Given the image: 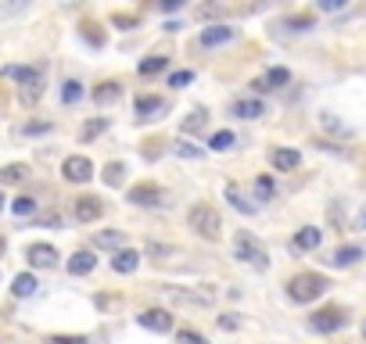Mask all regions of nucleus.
<instances>
[{
  "label": "nucleus",
  "instance_id": "nucleus-1",
  "mask_svg": "<svg viewBox=\"0 0 366 344\" xmlns=\"http://www.w3.org/2000/svg\"><path fill=\"white\" fill-rule=\"evenodd\" d=\"M327 291H330V280L323 273H298L288 284V298L298 302V305H309L316 298H323Z\"/></svg>",
  "mask_w": 366,
  "mask_h": 344
},
{
  "label": "nucleus",
  "instance_id": "nucleus-2",
  "mask_svg": "<svg viewBox=\"0 0 366 344\" xmlns=\"http://www.w3.org/2000/svg\"><path fill=\"white\" fill-rule=\"evenodd\" d=\"M233 258H241L244 265H251V269H259L266 273L269 269V255H266V247L251 237L248 230H237V237H233Z\"/></svg>",
  "mask_w": 366,
  "mask_h": 344
},
{
  "label": "nucleus",
  "instance_id": "nucleus-3",
  "mask_svg": "<svg viewBox=\"0 0 366 344\" xmlns=\"http://www.w3.org/2000/svg\"><path fill=\"white\" fill-rule=\"evenodd\" d=\"M187 223L201 241H219L222 237V219H219V212L212 205H194L190 215H187Z\"/></svg>",
  "mask_w": 366,
  "mask_h": 344
},
{
  "label": "nucleus",
  "instance_id": "nucleus-4",
  "mask_svg": "<svg viewBox=\"0 0 366 344\" xmlns=\"http://www.w3.org/2000/svg\"><path fill=\"white\" fill-rule=\"evenodd\" d=\"M162 298L172 302V305H216V291L209 284H201V287H162Z\"/></svg>",
  "mask_w": 366,
  "mask_h": 344
},
{
  "label": "nucleus",
  "instance_id": "nucleus-5",
  "mask_svg": "<svg viewBox=\"0 0 366 344\" xmlns=\"http://www.w3.org/2000/svg\"><path fill=\"white\" fill-rule=\"evenodd\" d=\"M130 205H140V208H158V205H165V191L158 183H137L130 186Z\"/></svg>",
  "mask_w": 366,
  "mask_h": 344
},
{
  "label": "nucleus",
  "instance_id": "nucleus-6",
  "mask_svg": "<svg viewBox=\"0 0 366 344\" xmlns=\"http://www.w3.org/2000/svg\"><path fill=\"white\" fill-rule=\"evenodd\" d=\"M61 176H65L69 183H87L93 176V162L87 158V154H69V158L61 162Z\"/></svg>",
  "mask_w": 366,
  "mask_h": 344
},
{
  "label": "nucleus",
  "instance_id": "nucleus-7",
  "mask_svg": "<svg viewBox=\"0 0 366 344\" xmlns=\"http://www.w3.org/2000/svg\"><path fill=\"white\" fill-rule=\"evenodd\" d=\"M133 115H137V122H155L165 115V101L155 97V93H140L133 101Z\"/></svg>",
  "mask_w": 366,
  "mask_h": 344
},
{
  "label": "nucleus",
  "instance_id": "nucleus-8",
  "mask_svg": "<svg viewBox=\"0 0 366 344\" xmlns=\"http://www.w3.org/2000/svg\"><path fill=\"white\" fill-rule=\"evenodd\" d=\"M309 326L316 334H334V330H341V326H345V312L341 308H320V312H312V316H309Z\"/></svg>",
  "mask_w": 366,
  "mask_h": 344
},
{
  "label": "nucleus",
  "instance_id": "nucleus-9",
  "mask_svg": "<svg viewBox=\"0 0 366 344\" xmlns=\"http://www.w3.org/2000/svg\"><path fill=\"white\" fill-rule=\"evenodd\" d=\"M237 36V29L233 25H222V22H212V25H205L201 29V36H198V43L205 47V51H212V47H222V43H230Z\"/></svg>",
  "mask_w": 366,
  "mask_h": 344
},
{
  "label": "nucleus",
  "instance_id": "nucleus-10",
  "mask_svg": "<svg viewBox=\"0 0 366 344\" xmlns=\"http://www.w3.org/2000/svg\"><path fill=\"white\" fill-rule=\"evenodd\" d=\"M40 97H43V72H40V69H33V72H29L25 79L19 83V101H22L25 108H33Z\"/></svg>",
  "mask_w": 366,
  "mask_h": 344
},
{
  "label": "nucleus",
  "instance_id": "nucleus-11",
  "mask_svg": "<svg viewBox=\"0 0 366 344\" xmlns=\"http://www.w3.org/2000/svg\"><path fill=\"white\" fill-rule=\"evenodd\" d=\"M137 323L144 326V330H151V334H169V330H172V316H169L165 308H148V312H140Z\"/></svg>",
  "mask_w": 366,
  "mask_h": 344
},
{
  "label": "nucleus",
  "instance_id": "nucleus-12",
  "mask_svg": "<svg viewBox=\"0 0 366 344\" xmlns=\"http://www.w3.org/2000/svg\"><path fill=\"white\" fill-rule=\"evenodd\" d=\"M101 215H104V201L101 197L87 194V197L76 201V219H79V223H98Z\"/></svg>",
  "mask_w": 366,
  "mask_h": 344
},
{
  "label": "nucleus",
  "instance_id": "nucleus-13",
  "mask_svg": "<svg viewBox=\"0 0 366 344\" xmlns=\"http://www.w3.org/2000/svg\"><path fill=\"white\" fill-rule=\"evenodd\" d=\"M25 258H29V265H33V269H51V265L58 262V251L51 244H33L25 251Z\"/></svg>",
  "mask_w": 366,
  "mask_h": 344
},
{
  "label": "nucleus",
  "instance_id": "nucleus-14",
  "mask_svg": "<svg viewBox=\"0 0 366 344\" xmlns=\"http://www.w3.org/2000/svg\"><path fill=\"white\" fill-rule=\"evenodd\" d=\"M269 162H273V169H280V172H295L301 165V154L291 151V147H273L269 151Z\"/></svg>",
  "mask_w": 366,
  "mask_h": 344
},
{
  "label": "nucleus",
  "instance_id": "nucleus-15",
  "mask_svg": "<svg viewBox=\"0 0 366 344\" xmlns=\"http://www.w3.org/2000/svg\"><path fill=\"white\" fill-rule=\"evenodd\" d=\"M137 265H140V255H137V251H130V247H119V251H115V258H111V269H115V273H122V276L137 273Z\"/></svg>",
  "mask_w": 366,
  "mask_h": 344
},
{
  "label": "nucleus",
  "instance_id": "nucleus-16",
  "mask_svg": "<svg viewBox=\"0 0 366 344\" xmlns=\"http://www.w3.org/2000/svg\"><path fill=\"white\" fill-rule=\"evenodd\" d=\"M230 115H233V119H259V115H262V101H259V97L233 101V104H230Z\"/></svg>",
  "mask_w": 366,
  "mask_h": 344
},
{
  "label": "nucleus",
  "instance_id": "nucleus-17",
  "mask_svg": "<svg viewBox=\"0 0 366 344\" xmlns=\"http://www.w3.org/2000/svg\"><path fill=\"white\" fill-rule=\"evenodd\" d=\"M363 258V247L359 244H345V247H338V251L330 255V262L338 265V269H348V265H356Z\"/></svg>",
  "mask_w": 366,
  "mask_h": 344
},
{
  "label": "nucleus",
  "instance_id": "nucleus-18",
  "mask_svg": "<svg viewBox=\"0 0 366 344\" xmlns=\"http://www.w3.org/2000/svg\"><path fill=\"white\" fill-rule=\"evenodd\" d=\"M320 241H323V233L316 230V226H306V230L295 233V247H298V251H316V247H320Z\"/></svg>",
  "mask_w": 366,
  "mask_h": 344
},
{
  "label": "nucleus",
  "instance_id": "nucleus-19",
  "mask_svg": "<svg viewBox=\"0 0 366 344\" xmlns=\"http://www.w3.org/2000/svg\"><path fill=\"white\" fill-rule=\"evenodd\" d=\"M205 126H209V112L205 108H198V112H190L187 119H183V136H198V133H205Z\"/></svg>",
  "mask_w": 366,
  "mask_h": 344
},
{
  "label": "nucleus",
  "instance_id": "nucleus-20",
  "mask_svg": "<svg viewBox=\"0 0 366 344\" xmlns=\"http://www.w3.org/2000/svg\"><path fill=\"white\" fill-rule=\"evenodd\" d=\"M36 276L33 273H19V276H14V284H11V294H14V298H33V294H36Z\"/></svg>",
  "mask_w": 366,
  "mask_h": 344
},
{
  "label": "nucleus",
  "instance_id": "nucleus-21",
  "mask_svg": "<svg viewBox=\"0 0 366 344\" xmlns=\"http://www.w3.org/2000/svg\"><path fill=\"white\" fill-rule=\"evenodd\" d=\"M93 265H98V258H93V251H76L72 258H69V273L72 276H87Z\"/></svg>",
  "mask_w": 366,
  "mask_h": 344
},
{
  "label": "nucleus",
  "instance_id": "nucleus-22",
  "mask_svg": "<svg viewBox=\"0 0 366 344\" xmlns=\"http://www.w3.org/2000/svg\"><path fill=\"white\" fill-rule=\"evenodd\" d=\"M227 14V0H205V4L194 8V19L201 22H209V19H222Z\"/></svg>",
  "mask_w": 366,
  "mask_h": 344
},
{
  "label": "nucleus",
  "instance_id": "nucleus-23",
  "mask_svg": "<svg viewBox=\"0 0 366 344\" xmlns=\"http://www.w3.org/2000/svg\"><path fill=\"white\" fill-rule=\"evenodd\" d=\"M29 180V165H4L0 169V186H14Z\"/></svg>",
  "mask_w": 366,
  "mask_h": 344
},
{
  "label": "nucleus",
  "instance_id": "nucleus-24",
  "mask_svg": "<svg viewBox=\"0 0 366 344\" xmlns=\"http://www.w3.org/2000/svg\"><path fill=\"white\" fill-rule=\"evenodd\" d=\"M119 97H122V86H119V83H101L98 90H93V101H98L101 108H104V104H115Z\"/></svg>",
  "mask_w": 366,
  "mask_h": 344
},
{
  "label": "nucleus",
  "instance_id": "nucleus-25",
  "mask_svg": "<svg viewBox=\"0 0 366 344\" xmlns=\"http://www.w3.org/2000/svg\"><path fill=\"white\" fill-rule=\"evenodd\" d=\"M101 180H104V186H122V180H126V165H122V162H108L104 172H101Z\"/></svg>",
  "mask_w": 366,
  "mask_h": 344
},
{
  "label": "nucleus",
  "instance_id": "nucleus-26",
  "mask_svg": "<svg viewBox=\"0 0 366 344\" xmlns=\"http://www.w3.org/2000/svg\"><path fill=\"white\" fill-rule=\"evenodd\" d=\"M312 25H316L312 14H291V19L280 22V29H291V33H306V29H312Z\"/></svg>",
  "mask_w": 366,
  "mask_h": 344
},
{
  "label": "nucleus",
  "instance_id": "nucleus-27",
  "mask_svg": "<svg viewBox=\"0 0 366 344\" xmlns=\"http://www.w3.org/2000/svg\"><path fill=\"white\" fill-rule=\"evenodd\" d=\"M227 197L233 201V208H237V212H244V215H248V212H255V205H251V201L241 194V186H237V183H227Z\"/></svg>",
  "mask_w": 366,
  "mask_h": 344
},
{
  "label": "nucleus",
  "instance_id": "nucleus-28",
  "mask_svg": "<svg viewBox=\"0 0 366 344\" xmlns=\"http://www.w3.org/2000/svg\"><path fill=\"white\" fill-rule=\"evenodd\" d=\"M79 101H83V83L65 79L61 83V104H79Z\"/></svg>",
  "mask_w": 366,
  "mask_h": 344
},
{
  "label": "nucleus",
  "instance_id": "nucleus-29",
  "mask_svg": "<svg viewBox=\"0 0 366 344\" xmlns=\"http://www.w3.org/2000/svg\"><path fill=\"white\" fill-rule=\"evenodd\" d=\"M104 130H108V119H104V115H101V119H90L87 126H83V133H79V140H83V144H90V140H98Z\"/></svg>",
  "mask_w": 366,
  "mask_h": 344
},
{
  "label": "nucleus",
  "instance_id": "nucleus-30",
  "mask_svg": "<svg viewBox=\"0 0 366 344\" xmlns=\"http://www.w3.org/2000/svg\"><path fill=\"white\" fill-rule=\"evenodd\" d=\"M93 244H98V247H108V251H119V247L126 244V237H122V233H115V230H108V233H98V237H93Z\"/></svg>",
  "mask_w": 366,
  "mask_h": 344
},
{
  "label": "nucleus",
  "instance_id": "nucleus-31",
  "mask_svg": "<svg viewBox=\"0 0 366 344\" xmlns=\"http://www.w3.org/2000/svg\"><path fill=\"white\" fill-rule=\"evenodd\" d=\"M273 197H277L273 176H259V180H255V201H273Z\"/></svg>",
  "mask_w": 366,
  "mask_h": 344
},
{
  "label": "nucleus",
  "instance_id": "nucleus-32",
  "mask_svg": "<svg viewBox=\"0 0 366 344\" xmlns=\"http://www.w3.org/2000/svg\"><path fill=\"white\" fill-rule=\"evenodd\" d=\"M165 65H169V58H162V54H151V58L140 61V75H158Z\"/></svg>",
  "mask_w": 366,
  "mask_h": 344
},
{
  "label": "nucleus",
  "instance_id": "nucleus-33",
  "mask_svg": "<svg viewBox=\"0 0 366 344\" xmlns=\"http://www.w3.org/2000/svg\"><path fill=\"white\" fill-rule=\"evenodd\" d=\"M11 212L19 215V219H29V215H36V201L33 197H14L11 201Z\"/></svg>",
  "mask_w": 366,
  "mask_h": 344
},
{
  "label": "nucleus",
  "instance_id": "nucleus-34",
  "mask_svg": "<svg viewBox=\"0 0 366 344\" xmlns=\"http://www.w3.org/2000/svg\"><path fill=\"white\" fill-rule=\"evenodd\" d=\"M209 147H212V151H230V147H233V133H230V130H219V133H212Z\"/></svg>",
  "mask_w": 366,
  "mask_h": 344
},
{
  "label": "nucleus",
  "instance_id": "nucleus-35",
  "mask_svg": "<svg viewBox=\"0 0 366 344\" xmlns=\"http://www.w3.org/2000/svg\"><path fill=\"white\" fill-rule=\"evenodd\" d=\"M262 79L269 83V90H273V86H284V83H291V72H288V69H269V72L262 75Z\"/></svg>",
  "mask_w": 366,
  "mask_h": 344
},
{
  "label": "nucleus",
  "instance_id": "nucleus-36",
  "mask_svg": "<svg viewBox=\"0 0 366 344\" xmlns=\"http://www.w3.org/2000/svg\"><path fill=\"white\" fill-rule=\"evenodd\" d=\"M29 72H33V69H25V65H8V69H0V75H4V79H14V83H22Z\"/></svg>",
  "mask_w": 366,
  "mask_h": 344
},
{
  "label": "nucleus",
  "instance_id": "nucleus-37",
  "mask_svg": "<svg viewBox=\"0 0 366 344\" xmlns=\"http://www.w3.org/2000/svg\"><path fill=\"white\" fill-rule=\"evenodd\" d=\"M176 154H180V158H201V147H194V144H190V140H176Z\"/></svg>",
  "mask_w": 366,
  "mask_h": 344
},
{
  "label": "nucleus",
  "instance_id": "nucleus-38",
  "mask_svg": "<svg viewBox=\"0 0 366 344\" xmlns=\"http://www.w3.org/2000/svg\"><path fill=\"white\" fill-rule=\"evenodd\" d=\"M33 0H11V4H0V19H11V14H19V11H25Z\"/></svg>",
  "mask_w": 366,
  "mask_h": 344
},
{
  "label": "nucleus",
  "instance_id": "nucleus-39",
  "mask_svg": "<svg viewBox=\"0 0 366 344\" xmlns=\"http://www.w3.org/2000/svg\"><path fill=\"white\" fill-rule=\"evenodd\" d=\"M83 36H87V43H93V47H101V43H104V36L98 33V25H93V22L83 25Z\"/></svg>",
  "mask_w": 366,
  "mask_h": 344
},
{
  "label": "nucleus",
  "instance_id": "nucleus-40",
  "mask_svg": "<svg viewBox=\"0 0 366 344\" xmlns=\"http://www.w3.org/2000/svg\"><path fill=\"white\" fill-rule=\"evenodd\" d=\"M176 344H209L201 334H194V330H180L176 334Z\"/></svg>",
  "mask_w": 366,
  "mask_h": 344
},
{
  "label": "nucleus",
  "instance_id": "nucleus-41",
  "mask_svg": "<svg viewBox=\"0 0 366 344\" xmlns=\"http://www.w3.org/2000/svg\"><path fill=\"white\" fill-rule=\"evenodd\" d=\"M190 79H194V72H172L169 75V86H176V90H183Z\"/></svg>",
  "mask_w": 366,
  "mask_h": 344
},
{
  "label": "nucleus",
  "instance_id": "nucleus-42",
  "mask_svg": "<svg viewBox=\"0 0 366 344\" xmlns=\"http://www.w3.org/2000/svg\"><path fill=\"white\" fill-rule=\"evenodd\" d=\"M237 326H241V319L230 316V312H227V316H219V330H237Z\"/></svg>",
  "mask_w": 366,
  "mask_h": 344
},
{
  "label": "nucleus",
  "instance_id": "nucleus-43",
  "mask_svg": "<svg viewBox=\"0 0 366 344\" xmlns=\"http://www.w3.org/2000/svg\"><path fill=\"white\" fill-rule=\"evenodd\" d=\"M51 130V122H25V133L29 136H36V133H47Z\"/></svg>",
  "mask_w": 366,
  "mask_h": 344
},
{
  "label": "nucleus",
  "instance_id": "nucleus-44",
  "mask_svg": "<svg viewBox=\"0 0 366 344\" xmlns=\"http://www.w3.org/2000/svg\"><path fill=\"white\" fill-rule=\"evenodd\" d=\"M316 4H320V11H341L348 0H316Z\"/></svg>",
  "mask_w": 366,
  "mask_h": 344
},
{
  "label": "nucleus",
  "instance_id": "nucleus-45",
  "mask_svg": "<svg viewBox=\"0 0 366 344\" xmlns=\"http://www.w3.org/2000/svg\"><path fill=\"white\" fill-rule=\"evenodd\" d=\"M183 4V0H158V8H162V11H176Z\"/></svg>",
  "mask_w": 366,
  "mask_h": 344
},
{
  "label": "nucleus",
  "instance_id": "nucleus-46",
  "mask_svg": "<svg viewBox=\"0 0 366 344\" xmlns=\"http://www.w3.org/2000/svg\"><path fill=\"white\" fill-rule=\"evenodd\" d=\"M54 344H87V337H54Z\"/></svg>",
  "mask_w": 366,
  "mask_h": 344
},
{
  "label": "nucleus",
  "instance_id": "nucleus-47",
  "mask_svg": "<svg viewBox=\"0 0 366 344\" xmlns=\"http://www.w3.org/2000/svg\"><path fill=\"white\" fill-rule=\"evenodd\" d=\"M4 251H8V241H4V237H0V258H4Z\"/></svg>",
  "mask_w": 366,
  "mask_h": 344
},
{
  "label": "nucleus",
  "instance_id": "nucleus-48",
  "mask_svg": "<svg viewBox=\"0 0 366 344\" xmlns=\"http://www.w3.org/2000/svg\"><path fill=\"white\" fill-rule=\"evenodd\" d=\"M0 212H4V194H0Z\"/></svg>",
  "mask_w": 366,
  "mask_h": 344
},
{
  "label": "nucleus",
  "instance_id": "nucleus-49",
  "mask_svg": "<svg viewBox=\"0 0 366 344\" xmlns=\"http://www.w3.org/2000/svg\"><path fill=\"white\" fill-rule=\"evenodd\" d=\"M359 334H363V337H366V323H363V330H359Z\"/></svg>",
  "mask_w": 366,
  "mask_h": 344
}]
</instances>
